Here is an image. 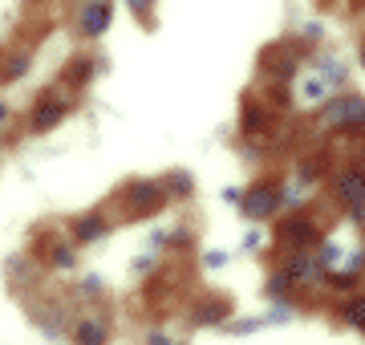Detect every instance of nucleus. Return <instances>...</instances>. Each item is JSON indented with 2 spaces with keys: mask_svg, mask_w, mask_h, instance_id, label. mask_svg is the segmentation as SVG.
<instances>
[{
  "mask_svg": "<svg viewBox=\"0 0 365 345\" xmlns=\"http://www.w3.org/2000/svg\"><path fill=\"white\" fill-rule=\"evenodd\" d=\"M170 195L163 183H150V179H138V183L126 187V207H130V215H146L155 212V207H163Z\"/></svg>",
  "mask_w": 365,
  "mask_h": 345,
  "instance_id": "f257e3e1",
  "label": "nucleus"
},
{
  "mask_svg": "<svg viewBox=\"0 0 365 345\" xmlns=\"http://www.w3.org/2000/svg\"><path fill=\"white\" fill-rule=\"evenodd\" d=\"M365 122V98H333L325 106V126L345 130V126H361Z\"/></svg>",
  "mask_w": 365,
  "mask_h": 345,
  "instance_id": "f03ea898",
  "label": "nucleus"
},
{
  "mask_svg": "<svg viewBox=\"0 0 365 345\" xmlns=\"http://www.w3.org/2000/svg\"><path fill=\"white\" fill-rule=\"evenodd\" d=\"M110 21H114V4L110 0H90L86 9H81V37H102L106 29H110Z\"/></svg>",
  "mask_w": 365,
  "mask_h": 345,
  "instance_id": "7ed1b4c3",
  "label": "nucleus"
},
{
  "mask_svg": "<svg viewBox=\"0 0 365 345\" xmlns=\"http://www.w3.org/2000/svg\"><path fill=\"white\" fill-rule=\"evenodd\" d=\"M240 207H244L248 220H268V215L280 207V191H276V187H252L248 200L240 203Z\"/></svg>",
  "mask_w": 365,
  "mask_h": 345,
  "instance_id": "20e7f679",
  "label": "nucleus"
},
{
  "mask_svg": "<svg viewBox=\"0 0 365 345\" xmlns=\"http://www.w3.org/2000/svg\"><path fill=\"white\" fill-rule=\"evenodd\" d=\"M69 102H61V98H41L37 110H33V130H53L57 122L66 118Z\"/></svg>",
  "mask_w": 365,
  "mask_h": 345,
  "instance_id": "39448f33",
  "label": "nucleus"
},
{
  "mask_svg": "<svg viewBox=\"0 0 365 345\" xmlns=\"http://www.w3.org/2000/svg\"><path fill=\"white\" fill-rule=\"evenodd\" d=\"M337 195H341V203H349V207H361V200H365V175H361V171L341 175Z\"/></svg>",
  "mask_w": 365,
  "mask_h": 345,
  "instance_id": "423d86ee",
  "label": "nucleus"
},
{
  "mask_svg": "<svg viewBox=\"0 0 365 345\" xmlns=\"http://www.w3.org/2000/svg\"><path fill=\"white\" fill-rule=\"evenodd\" d=\"M106 236V220L102 215H81V220H73V240L78 244H93V240Z\"/></svg>",
  "mask_w": 365,
  "mask_h": 345,
  "instance_id": "0eeeda50",
  "label": "nucleus"
},
{
  "mask_svg": "<svg viewBox=\"0 0 365 345\" xmlns=\"http://www.w3.org/2000/svg\"><path fill=\"white\" fill-rule=\"evenodd\" d=\"M73 341L78 345H106L110 341V329H106V321H81L78 329H73Z\"/></svg>",
  "mask_w": 365,
  "mask_h": 345,
  "instance_id": "6e6552de",
  "label": "nucleus"
},
{
  "mask_svg": "<svg viewBox=\"0 0 365 345\" xmlns=\"http://www.w3.org/2000/svg\"><path fill=\"white\" fill-rule=\"evenodd\" d=\"M280 236L300 248V244H313L317 240V224H309V220H288V224L280 227Z\"/></svg>",
  "mask_w": 365,
  "mask_h": 345,
  "instance_id": "1a4fd4ad",
  "label": "nucleus"
},
{
  "mask_svg": "<svg viewBox=\"0 0 365 345\" xmlns=\"http://www.w3.org/2000/svg\"><path fill=\"white\" fill-rule=\"evenodd\" d=\"M163 187H167V195H170V200H187V195L195 191V179H191L187 171H170L167 179H163Z\"/></svg>",
  "mask_w": 365,
  "mask_h": 345,
  "instance_id": "9d476101",
  "label": "nucleus"
},
{
  "mask_svg": "<svg viewBox=\"0 0 365 345\" xmlns=\"http://www.w3.org/2000/svg\"><path fill=\"white\" fill-rule=\"evenodd\" d=\"M341 317L349 321L353 329H365V297H349V301L341 305Z\"/></svg>",
  "mask_w": 365,
  "mask_h": 345,
  "instance_id": "9b49d317",
  "label": "nucleus"
},
{
  "mask_svg": "<svg viewBox=\"0 0 365 345\" xmlns=\"http://www.w3.org/2000/svg\"><path fill=\"white\" fill-rule=\"evenodd\" d=\"M25 69H29V53H16L4 61V69H0V81H16V78H25Z\"/></svg>",
  "mask_w": 365,
  "mask_h": 345,
  "instance_id": "f8f14e48",
  "label": "nucleus"
},
{
  "mask_svg": "<svg viewBox=\"0 0 365 345\" xmlns=\"http://www.w3.org/2000/svg\"><path fill=\"white\" fill-rule=\"evenodd\" d=\"M78 264V252L73 248H53L49 252V268H73Z\"/></svg>",
  "mask_w": 365,
  "mask_h": 345,
  "instance_id": "ddd939ff",
  "label": "nucleus"
},
{
  "mask_svg": "<svg viewBox=\"0 0 365 345\" xmlns=\"http://www.w3.org/2000/svg\"><path fill=\"white\" fill-rule=\"evenodd\" d=\"M317 260H321L325 268H333V264L341 260V248L333 244V240H325V244H321V252H317Z\"/></svg>",
  "mask_w": 365,
  "mask_h": 345,
  "instance_id": "4468645a",
  "label": "nucleus"
},
{
  "mask_svg": "<svg viewBox=\"0 0 365 345\" xmlns=\"http://www.w3.org/2000/svg\"><path fill=\"white\" fill-rule=\"evenodd\" d=\"M130 9L143 16V21H150V9H155V0H130Z\"/></svg>",
  "mask_w": 365,
  "mask_h": 345,
  "instance_id": "2eb2a0df",
  "label": "nucleus"
},
{
  "mask_svg": "<svg viewBox=\"0 0 365 345\" xmlns=\"http://www.w3.org/2000/svg\"><path fill=\"white\" fill-rule=\"evenodd\" d=\"M203 260H207V268H223L227 264V252H207Z\"/></svg>",
  "mask_w": 365,
  "mask_h": 345,
  "instance_id": "dca6fc26",
  "label": "nucleus"
},
{
  "mask_svg": "<svg viewBox=\"0 0 365 345\" xmlns=\"http://www.w3.org/2000/svg\"><path fill=\"white\" fill-rule=\"evenodd\" d=\"M146 345H179V341H170L167 333H150V337H146Z\"/></svg>",
  "mask_w": 365,
  "mask_h": 345,
  "instance_id": "f3484780",
  "label": "nucleus"
},
{
  "mask_svg": "<svg viewBox=\"0 0 365 345\" xmlns=\"http://www.w3.org/2000/svg\"><path fill=\"white\" fill-rule=\"evenodd\" d=\"M223 200H227V203H244V200H240V187H227V191H223Z\"/></svg>",
  "mask_w": 365,
  "mask_h": 345,
  "instance_id": "a211bd4d",
  "label": "nucleus"
},
{
  "mask_svg": "<svg viewBox=\"0 0 365 345\" xmlns=\"http://www.w3.org/2000/svg\"><path fill=\"white\" fill-rule=\"evenodd\" d=\"M4 118H9V106H4V102H0V122H4Z\"/></svg>",
  "mask_w": 365,
  "mask_h": 345,
  "instance_id": "6ab92c4d",
  "label": "nucleus"
},
{
  "mask_svg": "<svg viewBox=\"0 0 365 345\" xmlns=\"http://www.w3.org/2000/svg\"><path fill=\"white\" fill-rule=\"evenodd\" d=\"M361 61H365V49H361Z\"/></svg>",
  "mask_w": 365,
  "mask_h": 345,
  "instance_id": "aec40b11",
  "label": "nucleus"
}]
</instances>
